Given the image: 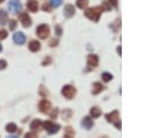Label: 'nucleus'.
<instances>
[{
    "instance_id": "1",
    "label": "nucleus",
    "mask_w": 150,
    "mask_h": 138,
    "mask_svg": "<svg viewBox=\"0 0 150 138\" xmlns=\"http://www.w3.org/2000/svg\"><path fill=\"white\" fill-rule=\"evenodd\" d=\"M101 8L99 7H92V8H87L84 12V15L87 16L88 19L93 20V21H99L100 15H101Z\"/></svg>"
},
{
    "instance_id": "2",
    "label": "nucleus",
    "mask_w": 150,
    "mask_h": 138,
    "mask_svg": "<svg viewBox=\"0 0 150 138\" xmlns=\"http://www.w3.org/2000/svg\"><path fill=\"white\" fill-rule=\"evenodd\" d=\"M105 117H107V121H108L109 123H113L117 129H121V122H120V117H118V112L116 110L113 111V112H109Z\"/></svg>"
},
{
    "instance_id": "3",
    "label": "nucleus",
    "mask_w": 150,
    "mask_h": 138,
    "mask_svg": "<svg viewBox=\"0 0 150 138\" xmlns=\"http://www.w3.org/2000/svg\"><path fill=\"white\" fill-rule=\"evenodd\" d=\"M61 94L65 96L66 98H73L74 96H75V94H76V89L74 88V87H72V85H65L62 88V90H61Z\"/></svg>"
},
{
    "instance_id": "4",
    "label": "nucleus",
    "mask_w": 150,
    "mask_h": 138,
    "mask_svg": "<svg viewBox=\"0 0 150 138\" xmlns=\"http://www.w3.org/2000/svg\"><path fill=\"white\" fill-rule=\"evenodd\" d=\"M36 35L40 39H47L49 36V27L47 25H40L36 28Z\"/></svg>"
},
{
    "instance_id": "5",
    "label": "nucleus",
    "mask_w": 150,
    "mask_h": 138,
    "mask_svg": "<svg viewBox=\"0 0 150 138\" xmlns=\"http://www.w3.org/2000/svg\"><path fill=\"white\" fill-rule=\"evenodd\" d=\"M21 5L20 0H10L8 1V10L12 12V13H19L21 11Z\"/></svg>"
},
{
    "instance_id": "6",
    "label": "nucleus",
    "mask_w": 150,
    "mask_h": 138,
    "mask_svg": "<svg viewBox=\"0 0 150 138\" xmlns=\"http://www.w3.org/2000/svg\"><path fill=\"white\" fill-rule=\"evenodd\" d=\"M42 125H44V128L52 135V133H55V132H58L59 130H60V125L59 124H54L53 122H51V121H46V122H44L42 123Z\"/></svg>"
},
{
    "instance_id": "7",
    "label": "nucleus",
    "mask_w": 150,
    "mask_h": 138,
    "mask_svg": "<svg viewBox=\"0 0 150 138\" xmlns=\"http://www.w3.org/2000/svg\"><path fill=\"white\" fill-rule=\"evenodd\" d=\"M39 109L41 112H44V113H48L52 109V104L49 101L47 100H42L40 103H39Z\"/></svg>"
},
{
    "instance_id": "8",
    "label": "nucleus",
    "mask_w": 150,
    "mask_h": 138,
    "mask_svg": "<svg viewBox=\"0 0 150 138\" xmlns=\"http://www.w3.org/2000/svg\"><path fill=\"white\" fill-rule=\"evenodd\" d=\"M20 21H21V24H23L24 27H31L32 25V19L29 18V15L27 13H21L20 16H19Z\"/></svg>"
},
{
    "instance_id": "9",
    "label": "nucleus",
    "mask_w": 150,
    "mask_h": 138,
    "mask_svg": "<svg viewBox=\"0 0 150 138\" xmlns=\"http://www.w3.org/2000/svg\"><path fill=\"white\" fill-rule=\"evenodd\" d=\"M13 40L16 44H24L26 42V35L23 32H16L13 35Z\"/></svg>"
},
{
    "instance_id": "10",
    "label": "nucleus",
    "mask_w": 150,
    "mask_h": 138,
    "mask_svg": "<svg viewBox=\"0 0 150 138\" xmlns=\"http://www.w3.org/2000/svg\"><path fill=\"white\" fill-rule=\"evenodd\" d=\"M87 63H88V68H95L99 64V57L94 54H90L87 57Z\"/></svg>"
},
{
    "instance_id": "11",
    "label": "nucleus",
    "mask_w": 150,
    "mask_h": 138,
    "mask_svg": "<svg viewBox=\"0 0 150 138\" xmlns=\"http://www.w3.org/2000/svg\"><path fill=\"white\" fill-rule=\"evenodd\" d=\"M28 48H29V51H31V52L35 53V52H39V51H40V48H41V44H40V42H39V41L33 40V41H31V42H29V44H28Z\"/></svg>"
},
{
    "instance_id": "12",
    "label": "nucleus",
    "mask_w": 150,
    "mask_h": 138,
    "mask_svg": "<svg viewBox=\"0 0 150 138\" xmlns=\"http://www.w3.org/2000/svg\"><path fill=\"white\" fill-rule=\"evenodd\" d=\"M63 13H65V15L67 16V18H72L74 14H75V8H74V6L73 5H66L65 6V10H63Z\"/></svg>"
},
{
    "instance_id": "13",
    "label": "nucleus",
    "mask_w": 150,
    "mask_h": 138,
    "mask_svg": "<svg viewBox=\"0 0 150 138\" xmlns=\"http://www.w3.org/2000/svg\"><path fill=\"white\" fill-rule=\"evenodd\" d=\"M27 8L31 12H38V10H39L38 1H36V0H29V1L27 3Z\"/></svg>"
},
{
    "instance_id": "14",
    "label": "nucleus",
    "mask_w": 150,
    "mask_h": 138,
    "mask_svg": "<svg viewBox=\"0 0 150 138\" xmlns=\"http://www.w3.org/2000/svg\"><path fill=\"white\" fill-rule=\"evenodd\" d=\"M82 126L83 128H86V129H90L93 125H94V123H93V121H92V118L89 117V116H87V117H84L83 120H82Z\"/></svg>"
},
{
    "instance_id": "15",
    "label": "nucleus",
    "mask_w": 150,
    "mask_h": 138,
    "mask_svg": "<svg viewBox=\"0 0 150 138\" xmlns=\"http://www.w3.org/2000/svg\"><path fill=\"white\" fill-rule=\"evenodd\" d=\"M103 90V85L100 83V82H95L94 84H93V89H92V93L94 94V95H97V94H100L101 91Z\"/></svg>"
},
{
    "instance_id": "16",
    "label": "nucleus",
    "mask_w": 150,
    "mask_h": 138,
    "mask_svg": "<svg viewBox=\"0 0 150 138\" xmlns=\"http://www.w3.org/2000/svg\"><path fill=\"white\" fill-rule=\"evenodd\" d=\"M7 19H8V14L6 13V11L0 10V25L4 26L7 22Z\"/></svg>"
},
{
    "instance_id": "17",
    "label": "nucleus",
    "mask_w": 150,
    "mask_h": 138,
    "mask_svg": "<svg viewBox=\"0 0 150 138\" xmlns=\"http://www.w3.org/2000/svg\"><path fill=\"white\" fill-rule=\"evenodd\" d=\"M41 125H42V122H41L40 120H34V121L31 123V129L34 130V131H35V130L39 131V130L42 128Z\"/></svg>"
},
{
    "instance_id": "18",
    "label": "nucleus",
    "mask_w": 150,
    "mask_h": 138,
    "mask_svg": "<svg viewBox=\"0 0 150 138\" xmlns=\"http://www.w3.org/2000/svg\"><path fill=\"white\" fill-rule=\"evenodd\" d=\"M90 116H93V117H95V118L100 117V116H101V110H100L97 107H93V108L90 109Z\"/></svg>"
},
{
    "instance_id": "19",
    "label": "nucleus",
    "mask_w": 150,
    "mask_h": 138,
    "mask_svg": "<svg viewBox=\"0 0 150 138\" xmlns=\"http://www.w3.org/2000/svg\"><path fill=\"white\" fill-rule=\"evenodd\" d=\"M74 137V130L71 126H67L65 129V138H73Z\"/></svg>"
},
{
    "instance_id": "20",
    "label": "nucleus",
    "mask_w": 150,
    "mask_h": 138,
    "mask_svg": "<svg viewBox=\"0 0 150 138\" xmlns=\"http://www.w3.org/2000/svg\"><path fill=\"white\" fill-rule=\"evenodd\" d=\"M5 129H6V131L12 132V133H13V132H15V131L18 130V128H16V125H15L14 123H8V124L6 125V128H5Z\"/></svg>"
},
{
    "instance_id": "21",
    "label": "nucleus",
    "mask_w": 150,
    "mask_h": 138,
    "mask_svg": "<svg viewBox=\"0 0 150 138\" xmlns=\"http://www.w3.org/2000/svg\"><path fill=\"white\" fill-rule=\"evenodd\" d=\"M76 5L79 8H84L88 5V0H76Z\"/></svg>"
},
{
    "instance_id": "22",
    "label": "nucleus",
    "mask_w": 150,
    "mask_h": 138,
    "mask_svg": "<svg viewBox=\"0 0 150 138\" xmlns=\"http://www.w3.org/2000/svg\"><path fill=\"white\" fill-rule=\"evenodd\" d=\"M102 79H103L104 82H109V81L113 79V75L109 74V73H103V74H102Z\"/></svg>"
},
{
    "instance_id": "23",
    "label": "nucleus",
    "mask_w": 150,
    "mask_h": 138,
    "mask_svg": "<svg viewBox=\"0 0 150 138\" xmlns=\"http://www.w3.org/2000/svg\"><path fill=\"white\" fill-rule=\"evenodd\" d=\"M62 4V0H51V6L52 7H59Z\"/></svg>"
},
{
    "instance_id": "24",
    "label": "nucleus",
    "mask_w": 150,
    "mask_h": 138,
    "mask_svg": "<svg viewBox=\"0 0 150 138\" xmlns=\"http://www.w3.org/2000/svg\"><path fill=\"white\" fill-rule=\"evenodd\" d=\"M8 35V32L5 29H0V40H5Z\"/></svg>"
},
{
    "instance_id": "25",
    "label": "nucleus",
    "mask_w": 150,
    "mask_h": 138,
    "mask_svg": "<svg viewBox=\"0 0 150 138\" xmlns=\"http://www.w3.org/2000/svg\"><path fill=\"white\" fill-rule=\"evenodd\" d=\"M8 24H10V29H11V31H14L15 27H16V24H18V22H16L15 20H11Z\"/></svg>"
},
{
    "instance_id": "26",
    "label": "nucleus",
    "mask_w": 150,
    "mask_h": 138,
    "mask_svg": "<svg viewBox=\"0 0 150 138\" xmlns=\"http://www.w3.org/2000/svg\"><path fill=\"white\" fill-rule=\"evenodd\" d=\"M7 67V62L5 60H0V70H3Z\"/></svg>"
},
{
    "instance_id": "27",
    "label": "nucleus",
    "mask_w": 150,
    "mask_h": 138,
    "mask_svg": "<svg viewBox=\"0 0 150 138\" xmlns=\"http://www.w3.org/2000/svg\"><path fill=\"white\" fill-rule=\"evenodd\" d=\"M49 63H52V59L48 56V57H45V61H42V66H47V64H49Z\"/></svg>"
},
{
    "instance_id": "28",
    "label": "nucleus",
    "mask_w": 150,
    "mask_h": 138,
    "mask_svg": "<svg viewBox=\"0 0 150 138\" xmlns=\"http://www.w3.org/2000/svg\"><path fill=\"white\" fill-rule=\"evenodd\" d=\"M25 138H38V136L35 133H33V132H27L25 135Z\"/></svg>"
},
{
    "instance_id": "29",
    "label": "nucleus",
    "mask_w": 150,
    "mask_h": 138,
    "mask_svg": "<svg viewBox=\"0 0 150 138\" xmlns=\"http://www.w3.org/2000/svg\"><path fill=\"white\" fill-rule=\"evenodd\" d=\"M102 10H104V11H109L110 10V6L108 5V3H102Z\"/></svg>"
},
{
    "instance_id": "30",
    "label": "nucleus",
    "mask_w": 150,
    "mask_h": 138,
    "mask_svg": "<svg viewBox=\"0 0 150 138\" xmlns=\"http://www.w3.org/2000/svg\"><path fill=\"white\" fill-rule=\"evenodd\" d=\"M55 31H56V34H58V35H61V34H62V29H61L60 26H55Z\"/></svg>"
},
{
    "instance_id": "31",
    "label": "nucleus",
    "mask_w": 150,
    "mask_h": 138,
    "mask_svg": "<svg viewBox=\"0 0 150 138\" xmlns=\"http://www.w3.org/2000/svg\"><path fill=\"white\" fill-rule=\"evenodd\" d=\"M110 4L114 6V7H117V4H118V0H109Z\"/></svg>"
},
{
    "instance_id": "32",
    "label": "nucleus",
    "mask_w": 150,
    "mask_h": 138,
    "mask_svg": "<svg viewBox=\"0 0 150 138\" xmlns=\"http://www.w3.org/2000/svg\"><path fill=\"white\" fill-rule=\"evenodd\" d=\"M42 10H44V11H47V12H49V11H51V6H48L47 4H45L44 6H42Z\"/></svg>"
},
{
    "instance_id": "33",
    "label": "nucleus",
    "mask_w": 150,
    "mask_h": 138,
    "mask_svg": "<svg viewBox=\"0 0 150 138\" xmlns=\"http://www.w3.org/2000/svg\"><path fill=\"white\" fill-rule=\"evenodd\" d=\"M58 112H59L58 109H55V110L52 112V117H53V118H56V117H58Z\"/></svg>"
},
{
    "instance_id": "34",
    "label": "nucleus",
    "mask_w": 150,
    "mask_h": 138,
    "mask_svg": "<svg viewBox=\"0 0 150 138\" xmlns=\"http://www.w3.org/2000/svg\"><path fill=\"white\" fill-rule=\"evenodd\" d=\"M56 44H58V40L53 39V40H52V42H51V46H52V47H54V46H56Z\"/></svg>"
},
{
    "instance_id": "35",
    "label": "nucleus",
    "mask_w": 150,
    "mask_h": 138,
    "mask_svg": "<svg viewBox=\"0 0 150 138\" xmlns=\"http://www.w3.org/2000/svg\"><path fill=\"white\" fill-rule=\"evenodd\" d=\"M7 138H19L18 136H14V135H12V136H8Z\"/></svg>"
},
{
    "instance_id": "36",
    "label": "nucleus",
    "mask_w": 150,
    "mask_h": 138,
    "mask_svg": "<svg viewBox=\"0 0 150 138\" xmlns=\"http://www.w3.org/2000/svg\"><path fill=\"white\" fill-rule=\"evenodd\" d=\"M1 52H3V46L0 44V53H1Z\"/></svg>"
},
{
    "instance_id": "37",
    "label": "nucleus",
    "mask_w": 150,
    "mask_h": 138,
    "mask_svg": "<svg viewBox=\"0 0 150 138\" xmlns=\"http://www.w3.org/2000/svg\"><path fill=\"white\" fill-rule=\"evenodd\" d=\"M5 1V0H0V4H1V3H4Z\"/></svg>"
}]
</instances>
